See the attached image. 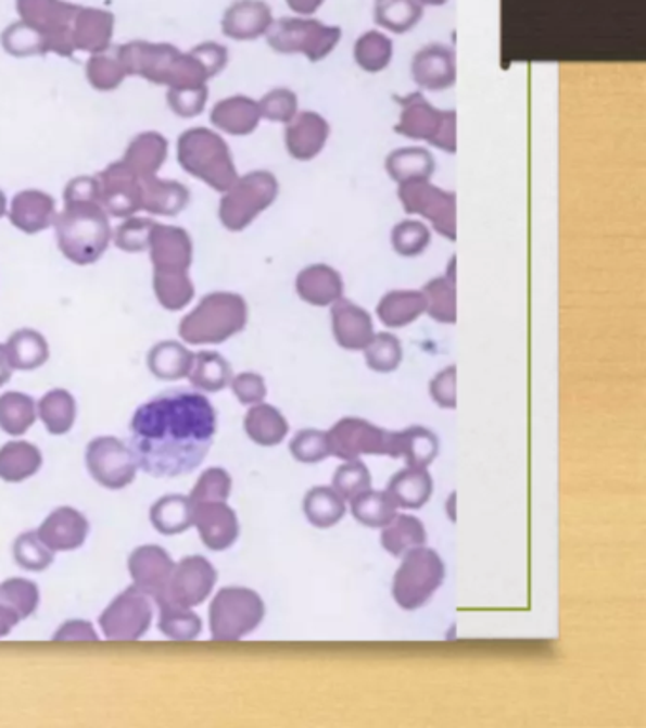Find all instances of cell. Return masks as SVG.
<instances>
[{
	"instance_id": "d6986e66",
	"label": "cell",
	"mask_w": 646,
	"mask_h": 728,
	"mask_svg": "<svg viewBox=\"0 0 646 728\" xmlns=\"http://www.w3.org/2000/svg\"><path fill=\"white\" fill-rule=\"evenodd\" d=\"M296 292L307 304L327 307L343 297L342 275L328 264H313L297 274Z\"/></svg>"
},
{
	"instance_id": "f5cc1de1",
	"label": "cell",
	"mask_w": 646,
	"mask_h": 728,
	"mask_svg": "<svg viewBox=\"0 0 646 728\" xmlns=\"http://www.w3.org/2000/svg\"><path fill=\"white\" fill-rule=\"evenodd\" d=\"M20 623H22L20 615L0 602V638H4V636L12 632Z\"/></svg>"
},
{
	"instance_id": "1f68e13d",
	"label": "cell",
	"mask_w": 646,
	"mask_h": 728,
	"mask_svg": "<svg viewBox=\"0 0 646 728\" xmlns=\"http://www.w3.org/2000/svg\"><path fill=\"white\" fill-rule=\"evenodd\" d=\"M351 513L355 520L360 522L366 528H385L393 520L398 506L394 505L393 499L387 491L366 490L355 499H351Z\"/></svg>"
},
{
	"instance_id": "ac0fdd59",
	"label": "cell",
	"mask_w": 646,
	"mask_h": 728,
	"mask_svg": "<svg viewBox=\"0 0 646 728\" xmlns=\"http://www.w3.org/2000/svg\"><path fill=\"white\" fill-rule=\"evenodd\" d=\"M332 330L335 342L347 351L365 350L376 335L370 313L343 297L332 304Z\"/></svg>"
},
{
	"instance_id": "db71d44e",
	"label": "cell",
	"mask_w": 646,
	"mask_h": 728,
	"mask_svg": "<svg viewBox=\"0 0 646 728\" xmlns=\"http://www.w3.org/2000/svg\"><path fill=\"white\" fill-rule=\"evenodd\" d=\"M325 0H287L290 10L296 12L300 15H313L320 7H322Z\"/></svg>"
},
{
	"instance_id": "7402d4cb",
	"label": "cell",
	"mask_w": 646,
	"mask_h": 728,
	"mask_svg": "<svg viewBox=\"0 0 646 728\" xmlns=\"http://www.w3.org/2000/svg\"><path fill=\"white\" fill-rule=\"evenodd\" d=\"M427 310L421 290H391L381 298L378 317L389 328L408 327Z\"/></svg>"
},
{
	"instance_id": "484cf974",
	"label": "cell",
	"mask_w": 646,
	"mask_h": 728,
	"mask_svg": "<svg viewBox=\"0 0 646 728\" xmlns=\"http://www.w3.org/2000/svg\"><path fill=\"white\" fill-rule=\"evenodd\" d=\"M385 170L391 179L398 185L406 180H429L436 170V162L431 152L419 147L396 149L387 156Z\"/></svg>"
},
{
	"instance_id": "6da1fadb",
	"label": "cell",
	"mask_w": 646,
	"mask_h": 728,
	"mask_svg": "<svg viewBox=\"0 0 646 728\" xmlns=\"http://www.w3.org/2000/svg\"><path fill=\"white\" fill-rule=\"evenodd\" d=\"M215 435L216 412L207 397L173 389L137 409L129 448L147 475L177 478L200 467Z\"/></svg>"
},
{
	"instance_id": "30bf717a",
	"label": "cell",
	"mask_w": 646,
	"mask_h": 728,
	"mask_svg": "<svg viewBox=\"0 0 646 728\" xmlns=\"http://www.w3.org/2000/svg\"><path fill=\"white\" fill-rule=\"evenodd\" d=\"M86 465L91 478L106 490H122L134 482L137 461L131 448L116 437H99L86 448Z\"/></svg>"
},
{
	"instance_id": "9c48e42d",
	"label": "cell",
	"mask_w": 646,
	"mask_h": 728,
	"mask_svg": "<svg viewBox=\"0 0 646 728\" xmlns=\"http://www.w3.org/2000/svg\"><path fill=\"white\" fill-rule=\"evenodd\" d=\"M152 615V598L137 587H129L112 600L99 618V625L112 641H135L149 632Z\"/></svg>"
},
{
	"instance_id": "8fae6325",
	"label": "cell",
	"mask_w": 646,
	"mask_h": 728,
	"mask_svg": "<svg viewBox=\"0 0 646 728\" xmlns=\"http://www.w3.org/2000/svg\"><path fill=\"white\" fill-rule=\"evenodd\" d=\"M216 569L207 557L188 556L173 569L164 600L180 607H195L207 600L216 585ZM162 602V600H160ZM157 603V602H156Z\"/></svg>"
},
{
	"instance_id": "8d00e7d4",
	"label": "cell",
	"mask_w": 646,
	"mask_h": 728,
	"mask_svg": "<svg viewBox=\"0 0 646 728\" xmlns=\"http://www.w3.org/2000/svg\"><path fill=\"white\" fill-rule=\"evenodd\" d=\"M192 384L207 393L223 391L231 381L230 364L216 353H201L195 359L192 371Z\"/></svg>"
},
{
	"instance_id": "ffe728a7",
	"label": "cell",
	"mask_w": 646,
	"mask_h": 728,
	"mask_svg": "<svg viewBox=\"0 0 646 728\" xmlns=\"http://www.w3.org/2000/svg\"><path fill=\"white\" fill-rule=\"evenodd\" d=\"M432 490H434V482H432L431 473L427 468L408 467L398 470L391 478L385 491L398 509L416 511V509L427 505V501L431 499Z\"/></svg>"
},
{
	"instance_id": "ba28073f",
	"label": "cell",
	"mask_w": 646,
	"mask_h": 728,
	"mask_svg": "<svg viewBox=\"0 0 646 728\" xmlns=\"http://www.w3.org/2000/svg\"><path fill=\"white\" fill-rule=\"evenodd\" d=\"M398 200L409 215H421L431 221L440 236L457 239V201L454 192H446L429 180H406L398 185Z\"/></svg>"
},
{
	"instance_id": "816d5d0a",
	"label": "cell",
	"mask_w": 646,
	"mask_h": 728,
	"mask_svg": "<svg viewBox=\"0 0 646 728\" xmlns=\"http://www.w3.org/2000/svg\"><path fill=\"white\" fill-rule=\"evenodd\" d=\"M55 641H97V632L88 620H67L58 632Z\"/></svg>"
},
{
	"instance_id": "7c38bea8",
	"label": "cell",
	"mask_w": 646,
	"mask_h": 728,
	"mask_svg": "<svg viewBox=\"0 0 646 728\" xmlns=\"http://www.w3.org/2000/svg\"><path fill=\"white\" fill-rule=\"evenodd\" d=\"M277 192L279 185L271 173L258 172L249 175L239 186L238 192L226 203V223L230 224L233 230L243 228L254 216L276 201Z\"/></svg>"
},
{
	"instance_id": "f546056e",
	"label": "cell",
	"mask_w": 646,
	"mask_h": 728,
	"mask_svg": "<svg viewBox=\"0 0 646 728\" xmlns=\"http://www.w3.org/2000/svg\"><path fill=\"white\" fill-rule=\"evenodd\" d=\"M37 414L50 435H65L73 429L76 422V402L73 394L63 389H55L42 397L38 402Z\"/></svg>"
},
{
	"instance_id": "b9f144b4",
	"label": "cell",
	"mask_w": 646,
	"mask_h": 728,
	"mask_svg": "<svg viewBox=\"0 0 646 728\" xmlns=\"http://www.w3.org/2000/svg\"><path fill=\"white\" fill-rule=\"evenodd\" d=\"M8 361L15 368H37L48 357L45 340L37 332H20L8 343Z\"/></svg>"
},
{
	"instance_id": "3957f363",
	"label": "cell",
	"mask_w": 646,
	"mask_h": 728,
	"mask_svg": "<svg viewBox=\"0 0 646 728\" xmlns=\"http://www.w3.org/2000/svg\"><path fill=\"white\" fill-rule=\"evenodd\" d=\"M266 615L261 595L251 588L226 587L215 595L208 610L211 633L216 641H238L254 632Z\"/></svg>"
},
{
	"instance_id": "2e32d148",
	"label": "cell",
	"mask_w": 646,
	"mask_h": 728,
	"mask_svg": "<svg viewBox=\"0 0 646 728\" xmlns=\"http://www.w3.org/2000/svg\"><path fill=\"white\" fill-rule=\"evenodd\" d=\"M414 83L423 90L442 91L452 88L457 78L455 52L446 45L421 48L411 61Z\"/></svg>"
},
{
	"instance_id": "4dcf8cb0",
	"label": "cell",
	"mask_w": 646,
	"mask_h": 728,
	"mask_svg": "<svg viewBox=\"0 0 646 728\" xmlns=\"http://www.w3.org/2000/svg\"><path fill=\"white\" fill-rule=\"evenodd\" d=\"M423 17V4L419 0H378L373 20L379 27L404 35L414 29Z\"/></svg>"
},
{
	"instance_id": "44dd1931",
	"label": "cell",
	"mask_w": 646,
	"mask_h": 728,
	"mask_svg": "<svg viewBox=\"0 0 646 728\" xmlns=\"http://www.w3.org/2000/svg\"><path fill=\"white\" fill-rule=\"evenodd\" d=\"M271 10L262 0H241L228 10L224 20L226 35L233 38H258L266 35L271 25Z\"/></svg>"
},
{
	"instance_id": "52a82bcc",
	"label": "cell",
	"mask_w": 646,
	"mask_h": 728,
	"mask_svg": "<svg viewBox=\"0 0 646 728\" xmlns=\"http://www.w3.org/2000/svg\"><path fill=\"white\" fill-rule=\"evenodd\" d=\"M328 439L332 455L343 461L360 455L398 457V432L385 431L360 417H343L330 429Z\"/></svg>"
},
{
	"instance_id": "5b68a950",
	"label": "cell",
	"mask_w": 646,
	"mask_h": 728,
	"mask_svg": "<svg viewBox=\"0 0 646 728\" xmlns=\"http://www.w3.org/2000/svg\"><path fill=\"white\" fill-rule=\"evenodd\" d=\"M402 112L394 131L416 141H427L432 147L457 152V112L434 109L421 93L401 99Z\"/></svg>"
},
{
	"instance_id": "7dc6e473",
	"label": "cell",
	"mask_w": 646,
	"mask_h": 728,
	"mask_svg": "<svg viewBox=\"0 0 646 728\" xmlns=\"http://www.w3.org/2000/svg\"><path fill=\"white\" fill-rule=\"evenodd\" d=\"M261 118V106L249 99H233L224 104L218 112L220 124L228 127L233 134H249L253 131Z\"/></svg>"
},
{
	"instance_id": "ee69618b",
	"label": "cell",
	"mask_w": 646,
	"mask_h": 728,
	"mask_svg": "<svg viewBox=\"0 0 646 728\" xmlns=\"http://www.w3.org/2000/svg\"><path fill=\"white\" fill-rule=\"evenodd\" d=\"M231 493V476L228 470L220 467L207 468L200 480L193 486L192 493L188 495L192 505L200 503H215V501H226Z\"/></svg>"
},
{
	"instance_id": "74e56055",
	"label": "cell",
	"mask_w": 646,
	"mask_h": 728,
	"mask_svg": "<svg viewBox=\"0 0 646 728\" xmlns=\"http://www.w3.org/2000/svg\"><path fill=\"white\" fill-rule=\"evenodd\" d=\"M192 368V355L177 343H162L150 355V371L160 379H179Z\"/></svg>"
},
{
	"instance_id": "6f0895ef",
	"label": "cell",
	"mask_w": 646,
	"mask_h": 728,
	"mask_svg": "<svg viewBox=\"0 0 646 728\" xmlns=\"http://www.w3.org/2000/svg\"><path fill=\"white\" fill-rule=\"evenodd\" d=\"M421 4H429V7H442L446 4L447 0H419Z\"/></svg>"
},
{
	"instance_id": "8992f818",
	"label": "cell",
	"mask_w": 646,
	"mask_h": 728,
	"mask_svg": "<svg viewBox=\"0 0 646 728\" xmlns=\"http://www.w3.org/2000/svg\"><path fill=\"white\" fill-rule=\"evenodd\" d=\"M246 323L243 298L216 294L203 302L200 310L182 325V335L190 342H224L238 335Z\"/></svg>"
},
{
	"instance_id": "60d3db41",
	"label": "cell",
	"mask_w": 646,
	"mask_h": 728,
	"mask_svg": "<svg viewBox=\"0 0 646 728\" xmlns=\"http://www.w3.org/2000/svg\"><path fill=\"white\" fill-rule=\"evenodd\" d=\"M0 602L15 611L23 620L37 611L38 602H40L38 587L33 580L20 579V577L4 580L0 582Z\"/></svg>"
},
{
	"instance_id": "83f0119b",
	"label": "cell",
	"mask_w": 646,
	"mask_h": 728,
	"mask_svg": "<svg viewBox=\"0 0 646 728\" xmlns=\"http://www.w3.org/2000/svg\"><path fill=\"white\" fill-rule=\"evenodd\" d=\"M345 499L328 486H317L307 491L304 499V514L307 522L319 529H328L340 524L345 516Z\"/></svg>"
},
{
	"instance_id": "836d02e7",
	"label": "cell",
	"mask_w": 646,
	"mask_h": 728,
	"mask_svg": "<svg viewBox=\"0 0 646 728\" xmlns=\"http://www.w3.org/2000/svg\"><path fill=\"white\" fill-rule=\"evenodd\" d=\"M160 607V623L157 628L167 638L177 641H192L201 633V618L193 613L192 607H180L169 600L157 602Z\"/></svg>"
},
{
	"instance_id": "cb8c5ba5",
	"label": "cell",
	"mask_w": 646,
	"mask_h": 728,
	"mask_svg": "<svg viewBox=\"0 0 646 728\" xmlns=\"http://www.w3.org/2000/svg\"><path fill=\"white\" fill-rule=\"evenodd\" d=\"M42 467V454L35 444L12 440L0 448V478L15 484L37 475Z\"/></svg>"
},
{
	"instance_id": "4fadbf2b",
	"label": "cell",
	"mask_w": 646,
	"mask_h": 728,
	"mask_svg": "<svg viewBox=\"0 0 646 728\" xmlns=\"http://www.w3.org/2000/svg\"><path fill=\"white\" fill-rule=\"evenodd\" d=\"M127 565L134 587L152 598V602L164 600L175 569V562L167 554V550L157 544H144L131 552Z\"/></svg>"
},
{
	"instance_id": "f1b7e54d",
	"label": "cell",
	"mask_w": 646,
	"mask_h": 728,
	"mask_svg": "<svg viewBox=\"0 0 646 728\" xmlns=\"http://www.w3.org/2000/svg\"><path fill=\"white\" fill-rule=\"evenodd\" d=\"M439 437L421 425L398 431V457H404L408 467L427 468L439 457Z\"/></svg>"
},
{
	"instance_id": "d590c367",
	"label": "cell",
	"mask_w": 646,
	"mask_h": 728,
	"mask_svg": "<svg viewBox=\"0 0 646 728\" xmlns=\"http://www.w3.org/2000/svg\"><path fill=\"white\" fill-rule=\"evenodd\" d=\"M423 292L427 310L432 319L454 325L457 321V290L454 279L449 277H436L425 285Z\"/></svg>"
},
{
	"instance_id": "681fc988",
	"label": "cell",
	"mask_w": 646,
	"mask_h": 728,
	"mask_svg": "<svg viewBox=\"0 0 646 728\" xmlns=\"http://www.w3.org/2000/svg\"><path fill=\"white\" fill-rule=\"evenodd\" d=\"M432 401L439 404L440 409H457V366H447L439 372L431 381Z\"/></svg>"
},
{
	"instance_id": "f35d334b",
	"label": "cell",
	"mask_w": 646,
	"mask_h": 728,
	"mask_svg": "<svg viewBox=\"0 0 646 728\" xmlns=\"http://www.w3.org/2000/svg\"><path fill=\"white\" fill-rule=\"evenodd\" d=\"M365 357L368 368L381 374L394 372L402 363V343L398 338L389 332L373 335L371 342L365 348Z\"/></svg>"
},
{
	"instance_id": "f907efd6",
	"label": "cell",
	"mask_w": 646,
	"mask_h": 728,
	"mask_svg": "<svg viewBox=\"0 0 646 728\" xmlns=\"http://www.w3.org/2000/svg\"><path fill=\"white\" fill-rule=\"evenodd\" d=\"M231 389L241 404H251V406L264 401V397L268 393L264 378L253 372L239 374L238 378L231 379Z\"/></svg>"
},
{
	"instance_id": "7a4b0ae2",
	"label": "cell",
	"mask_w": 646,
	"mask_h": 728,
	"mask_svg": "<svg viewBox=\"0 0 646 728\" xmlns=\"http://www.w3.org/2000/svg\"><path fill=\"white\" fill-rule=\"evenodd\" d=\"M446 579V565L439 552L417 547L404 554L398 572L394 575L393 598L404 611H417L436 594Z\"/></svg>"
},
{
	"instance_id": "603a6c76",
	"label": "cell",
	"mask_w": 646,
	"mask_h": 728,
	"mask_svg": "<svg viewBox=\"0 0 646 728\" xmlns=\"http://www.w3.org/2000/svg\"><path fill=\"white\" fill-rule=\"evenodd\" d=\"M245 432L258 447H277L289 435V422L276 406L258 402L246 412Z\"/></svg>"
},
{
	"instance_id": "9a60e30c",
	"label": "cell",
	"mask_w": 646,
	"mask_h": 728,
	"mask_svg": "<svg viewBox=\"0 0 646 728\" xmlns=\"http://www.w3.org/2000/svg\"><path fill=\"white\" fill-rule=\"evenodd\" d=\"M37 534L53 552H71L86 543L90 522L73 506H60L40 524Z\"/></svg>"
},
{
	"instance_id": "bcb514c9",
	"label": "cell",
	"mask_w": 646,
	"mask_h": 728,
	"mask_svg": "<svg viewBox=\"0 0 646 728\" xmlns=\"http://www.w3.org/2000/svg\"><path fill=\"white\" fill-rule=\"evenodd\" d=\"M290 454L300 463H320L332 455L330 450V439L327 431L319 429H305L297 432L296 437L290 442Z\"/></svg>"
},
{
	"instance_id": "d4e9b609",
	"label": "cell",
	"mask_w": 646,
	"mask_h": 728,
	"mask_svg": "<svg viewBox=\"0 0 646 728\" xmlns=\"http://www.w3.org/2000/svg\"><path fill=\"white\" fill-rule=\"evenodd\" d=\"M150 522L162 536H179L193 526V505L186 495H165L150 509Z\"/></svg>"
},
{
	"instance_id": "e575fe53",
	"label": "cell",
	"mask_w": 646,
	"mask_h": 728,
	"mask_svg": "<svg viewBox=\"0 0 646 728\" xmlns=\"http://www.w3.org/2000/svg\"><path fill=\"white\" fill-rule=\"evenodd\" d=\"M353 55L366 73H381L393 60V40L379 30H368L355 42Z\"/></svg>"
},
{
	"instance_id": "c3c4849f",
	"label": "cell",
	"mask_w": 646,
	"mask_h": 728,
	"mask_svg": "<svg viewBox=\"0 0 646 728\" xmlns=\"http://www.w3.org/2000/svg\"><path fill=\"white\" fill-rule=\"evenodd\" d=\"M258 106H261V114L271 122L289 124L290 120L297 114V97L294 91L287 90V88H277V90L269 91Z\"/></svg>"
},
{
	"instance_id": "7bdbcfd3",
	"label": "cell",
	"mask_w": 646,
	"mask_h": 728,
	"mask_svg": "<svg viewBox=\"0 0 646 728\" xmlns=\"http://www.w3.org/2000/svg\"><path fill=\"white\" fill-rule=\"evenodd\" d=\"M391 241L396 253L404 259H414L423 253L431 243V230L417 221H404L394 226Z\"/></svg>"
},
{
	"instance_id": "e0dca14e",
	"label": "cell",
	"mask_w": 646,
	"mask_h": 728,
	"mask_svg": "<svg viewBox=\"0 0 646 728\" xmlns=\"http://www.w3.org/2000/svg\"><path fill=\"white\" fill-rule=\"evenodd\" d=\"M330 137L327 120L317 112H297L287 127V149L290 156L300 162H309L319 156Z\"/></svg>"
},
{
	"instance_id": "ab89813d",
	"label": "cell",
	"mask_w": 646,
	"mask_h": 728,
	"mask_svg": "<svg viewBox=\"0 0 646 728\" xmlns=\"http://www.w3.org/2000/svg\"><path fill=\"white\" fill-rule=\"evenodd\" d=\"M15 564L25 572H45L53 562V550L48 549L37 531H25L14 541Z\"/></svg>"
},
{
	"instance_id": "5bb4252c",
	"label": "cell",
	"mask_w": 646,
	"mask_h": 728,
	"mask_svg": "<svg viewBox=\"0 0 646 728\" xmlns=\"http://www.w3.org/2000/svg\"><path fill=\"white\" fill-rule=\"evenodd\" d=\"M193 526L200 531L203 544L215 552L230 549L238 541V514L226 501L193 505Z\"/></svg>"
},
{
	"instance_id": "4316f807",
	"label": "cell",
	"mask_w": 646,
	"mask_h": 728,
	"mask_svg": "<svg viewBox=\"0 0 646 728\" xmlns=\"http://www.w3.org/2000/svg\"><path fill=\"white\" fill-rule=\"evenodd\" d=\"M381 544L391 556L401 557L409 550L423 547L427 543V531H425L423 522L409 516V514H398L393 520L381 528Z\"/></svg>"
},
{
	"instance_id": "d6a6232c",
	"label": "cell",
	"mask_w": 646,
	"mask_h": 728,
	"mask_svg": "<svg viewBox=\"0 0 646 728\" xmlns=\"http://www.w3.org/2000/svg\"><path fill=\"white\" fill-rule=\"evenodd\" d=\"M37 404L29 394L7 393L0 397V429L22 437L37 422Z\"/></svg>"
},
{
	"instance_id": "9f6ffc18",
	"label": "cell",
	"mask_w": 646,
	"mask_h": 728,
	"mask_svg": "<svg viewBox=\"0 0 646 728\" xmlns=\"http://www.w3.org/2000/svg\"><path fill=\"white\" fill-rule=\"evenodd\" d=\"M455 498H457V493H452L447 498V518H452V522H455Z\"/></svg>"
},
{
	"instance_id": "11a10c76",
	"label": "cell",
	"mask_w": 646,
	"mask_h": 728,
	"mask_svg": "<svg viewBox=\"0 0 646 728\" xmlns=\"http://www.w3.org/2000/svg\"><path fill=\"white\" fill-rule=\"evenodd\" d=\"M10 374H12V364L8 361L7 351L0 348V386L7 384Z\"/></svg>"
},
{
	"instance_id": "f6af8a7d",
	"label": "cell",
	"mask_w": 646,
	"mask_h": 728,
	"mask_svg": "<svg viewBox=\"0 0 646 728\" xmlns=\"http://www.w3.org/2000/svg\"><path fill=\"white\" fill-rule=\"evenodd\" d=\"M370 470L360 460L347 461L335 470L332 488H334L345 501L357 498L366 490H370Z\"/></svg>"
},
{
	"instance_id": "277c9868",
	"label": "cell",
	"mask_w": 646,
	"mask_h": 728,
	"mask_svg": "<svg viewBox=\"0 0 646 728\" xmlns=\"http://www.w3.org/2000/svg\"><path fill=\"white\" fill-rule=\"evenodd\" d=\"M342 38L338 25H325L312 17H282L271 22L268 42L276 52L304 53L312 63L325 60L334 52Z\"/></svg>"
}]
</instances>
